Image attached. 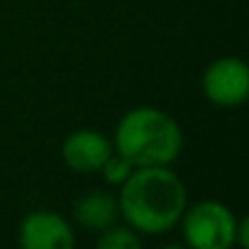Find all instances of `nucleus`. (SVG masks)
<instances>
[{
	"mask_svg": "<svg viewBox=\"0 0 249 249\" xmlns=\"http://www.w3.org/2000/svg\"><path fill=\"white\" fill-rule=\"evenodd\" d=\"M73 220L88 232H103L120 220L117 198L107 191H88L73 203Z\"/></svg>",
	"mask_w": 249,
	"mask_h": 249,
	"instance_id": "obj_7",
	"label": "nucleus"
},
{
	"mask_svg": "<svg viewBox=\"0 0 249 249\" xmlns=\"http://www.w3.org/2000/svg\"><path fill=\"white\" fill-rule=\"evenodd\" d=\"M98 247L100 249H140L142 234L135 232L130 225H110L107 230L100 232Z\"/></svg>",
	"mask_w": 249,
	"mask_h": 249,
	"instance_id": "obj_8",
	"label": "nucleus"
},
{
	"mask_svg": "<svg viewBox=\"0 0 249 249\" xmlns=\"http://www.w3.org/2000/svg\"><path fill=\"white\" fill-rule=\"evenodd\" d=\"M120 217L140 234H164L178 225L188 193L169 166H135L120 186Z\"/></svg>",
	"mask_w": 249,
	"mask_h": 249,
	"instance_id": "obj_1",
	"label": "nucleus"
},
{
	"mask_svg": "<svg viewBox=\"0 0 249 249\" xmlns=\"http://www.w3.org/2000/svg\"><path fill=\"white\" fill-rule=\"evenodd\" d=\"M200 86L210 103L237 107L249 98V66L237 56H220L203 71Z\"/></svg>",
	"mask_w": 249,
	"mask_h": 249,
	"instance_id": "obj_4",
	"label": "nucleus"
},
{
	"mask_svg": "<svg viewBox=\"0 0 249 249\" xmlns=\"http://www.w3.org/2000/svg\"><path fill=\"white\" fill-rule=\"evenodd\" d=\"M132 169H135V166L124 159L122 154L112 152V154L105 159V164L100 166V174H103L105 183H110V186H122L124 181H127V176L132 174Z\"/></svg>",
	"mask_w": 249,
	"mask_h": 249,
	"instance_id": "obj_9",
	"label": "nucleus"
},
{
	"mask_svg": "<svg viewBox=\"0 0 249 249\" xmlns=\"http://www.w3.org/2000/svg\"><path fill=\"white\" fill-rule=\"evenodd\" d=\"M112 152V142L98 130H76L61 144V159L73 174L100 171Z\"/></svg>",
	"mask_w": 249,
	"mask_h": 249,
	"instance_id": "obj_6",
	"label": "nucleus"
},
{
	"mask_svg": "<svg viewBox=\"0 0 249 249\" xmlns=\"http://www.w3.org/2000/svg\"><path fill=\"white\" fill-rule=\"evenodd\" d=\"M112 149L132 166H171L181 157L183 132L169 112L140 105L120 117Z\"/></svg>",
	"mask_w": 249,
	"mask_h": 249,
	"instance_id": "obj_2",
	"label": "nucleus"
},
{
	"mask_svg": "<svg viewBox=\"0 0 249 249\" xmlns=\"http://www.w3.org/2000/svg\"><path fill=\"white\" fill-rule=\"evenodd\" d=\"M178 222H181L183 242L193 249H227V247H234L237 217L220 200H200L191 208L186 205Z\"/></svg>",
	"mask_w": 249,
	"mask_h": 249,
	"instance_id": "obj_3",
	"label": "nucleus"
},
{
	"mask_svg": "<svg viewBox=\"0 0 249 249\" xmlns=\"http://www.w3.org/2000/svg\"><path fill=\"white\" fill-rule=\"evenodd\" d=\"M20 244L25 249H71L76 244L71 225L49 210L30 213L20 225Z\"/></svg>",
	"mask_w": 249,
	"mask_h": 249,
	"instance_id": "obj_5",
	"label": "nucleus"
}]
</instances>
